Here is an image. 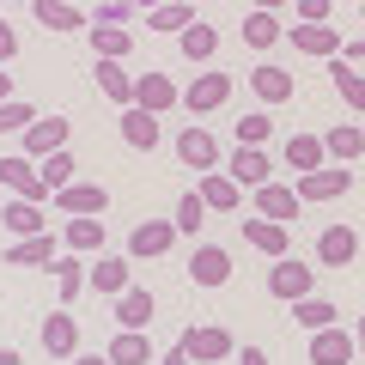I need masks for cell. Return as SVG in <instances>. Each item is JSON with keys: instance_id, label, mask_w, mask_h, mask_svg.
Instances as JSON below:
<instances>
[{"instance_id": "28", "label": "cell", "mask_w": 365, "mask_h": 365, "mask_svg": "<svg viewBox=\"0 0 365 365\" xmlns=\"http://www.w3.org/2000/svg\"><path fill=\"white\" fill-rule=\"evenodd\" d=\"M110 365H153V341H146V329H116V341H110Z\"/></svg>"}, {"instance_id": "55", "label": "cell", "mask_w": 365, "mask_h": 365, "mask_svg": "<svg viewBox=\"0 0 365 365\" xmlns=\"http://www.w3.org/2000/svg\"><path fill=\"white\" fill-rule=\"evenodd\" d=\"M359 13H365V0H359Z\"/></svg>"}, {"instance_id": "24", "label": "cell", "mask_w": 365, "mask_h": 365, "mask_svg": "<svg viewBox=\"0 0 365 365\" xmlns=\"http://www.w3.org/2000/svg\"><path fill=\"white\" fill-rule=\"evenodd\" d=\"M329 86L341 91V104L347 110H365V67L341 61V55H329Z\"/></svg>"}, {"instance_id": "12", "label": "cell", "mask_w": 365, "mask_h": 365, "mask_svg": "<svg viewBox=\"0 0 365 365\" xmlns=\"http://www.w3.org/2000/svg\"><path fill=\"white\" fill-rule=\"evenodd\" d=\"M177 237H182L177 220H146V225H134V232H128V256L134 262H153V256H165Z\"/></svg>"}, {"instance_id": "18", "label": "cell", "mask_w": 365, "mask_h": 365, "mask_svg": "<svg viewBox=\"0 0 365 365\" xmlns=\"http://www.w3.org/2000/svg\"><path fill=\"white\" fill-rule=\"evenodd\" d=\"M244 244H256L268 262H280V256L292 250V237H287V225H280V220H262V213H250V220H244Z\"/></svg>"}, {"instance_id": "31", "label": "cell", "mask_w": 365, "mask_h": 365, "mask_svg": "<svg viewBox=\"0 0 365 365\" xmlns=\"http://www.w3.org/2000/svg\"><path fill=\"white\" fill-rule=\"evenodd\" d=\"M323 153H329V165H353V158L365 153V128H353V122L329 128V134H323Z\"/></svg>"}, {"instance_id": "36", "label": "cell", "mask_w": 365, "mask_h": 365, "mask_svg": "<svg viewBox=\"0 0 365 365\" xmlns=\"http://www.w3.org/2000/svg\"><path fill=\"white\" fill-rule=\"evenodd\" d=\"M292 323H299L304 335H317V329H329V323H335V304H329V299H311V292H304V299L292 304Z\"/></svg>"}, {"instance_id": "33", "label": "cell", "mask_w": 365, "mask_h": 365, "mask_svg": "<svg viewBox=\"0 0 365 365\" xmlns=\"http://www.w3.org/2000/svg\"><path fill=\"white\" fill-rule=\"evenodd\" d=\"M128 262H134V256H98V262H91V287L110 292V299L128 292Z\"/></svg>"}, {"instance_id": "21", "label": "cell", "mask_w": 365, "mask_h": 365, "mask_svg": "<svg viewBox=\"0 0 365 365\" xmlns=\"http://www.w3.org/2000/svg\"><path fill=\"white\" fill-rule=\"evenodd\" d=\"M134 104L153 110V116H165L170 104H182V91L170 86V73H140V79H134Z\"/></svg>"}, {"instance_id": "42", "label": "cell", "mask_w": 365, "mask_h": 365, "mask_svg": "<svg viewBox=\"0 0 365 365\" xmlns=\"http://www.w3.org/2000/svg\"><path fill=\"white\" fill-rule=\"evenodd\" d=\"M31 122H37V110H31L25 98H6V104H0V140H6V134H25Z\"/></svg>"}, {"instance_id": "6", "label": "cell", "mask_w": 365, "mask_h": 365, "mask_svg": "<svg viewBox=\"0 0 365 365\" xmlns=\"http://www.w3.org/2000/svg\"><path fill=\"white\" fill-rule=\"evenodd\" d=\"M225 98H232V79L213 73V67H207V73H195L189 86H182V110H189V116H213Z\"/></svg>"}, {"instance_id": "39", "label": "cell", "mask_w": 365, "mask_h": 365, "mask_svg": "<svg viewBox=\"0 0 365 365\" xmlns=\"http://www.w3.org/2000/svg\"><path fill=\"white\" fill-rule=\"evenodd\" d=\"M170 220H177V232H182V237H195V232H201V220H207V201H201V189L177 195V213H170Z\"/></svg>"}, {"instance_id": "43", "label": "cell", "mask_w": 365, "mask_h": 365, "mask_svg": "<svg viewBox=\"0 0 365 365\" xmlns=\"http://www.w3.org/2000/svg\"><path fill=\"white\" fill-rule=\"evenodd\" d=\"M134 13H140V6H128V0H98V6H91V25H128Z\"/></svg>"}, {"instance_id": "11", "label": "cell", "mask_w": 365, "mask_h": 365, "mask_svg": "<svg viewBox=\"0 0 365 365\" xmlns=\"http://www.w3.org/2000/svg\"><path fill=\"white\" fill-rule=\"evenodd\" d=\"M43 353L49 359H73V347H79V323H73V304H61V311H49L43 317Z\"/></svg>"}, {"instance_id": "44", "label": "cell", "mask_w": 365, "mask_h": 365, "mask_svg": "<svg viewBox=\"0 0 365 365\" xmlns=\"http://www.w3.org/2000/svg\"><path fill=\"white\" fill-rule=\"evenodd\" d=\"M292 6H299V19H311V25H329V6H335V0H292Z\"/></svg>"}, {"instance_id": "7", "label": "cell", "mask_w": 365, "mask_h": 365, "mask_svg": "<svg viewBox=\"0 0 365 365\" xmlns=\"http://www.w3.org/2000/svg\"><path fill=\"white\" fill-rule=\"evenodd\" d=\"M55 207H61L67 220H104L110 189H98V182H67V189H55Z\"/></svg>"}, {"instance_id": "1", "label": "cell", "mask_w": 365, "mask_h": 365, "mask_svg": "<svg viewBox=\"0 0 365 365\" xmlns=\"http://www.w3.org/2000/svg\"><path fill=\"white\" fill-rule=\"evenodd\" d=\"M0 189H6V195H25V201H49V182H43L37 158H25V153L0 158Z\"/></svg>"}, {"instance_id": "16", "label": "cell", "mask_w": 365, "mask_h": 365, "mask_svg": "<svg viewBox=\"0 0 365 365\" xmlns=\"http://www.w3.org/2000/svg\"><path fill=\"white\" fill-rule=\"evenodd\" d=\"M353 256H359V232L353 225H323L317 232V262L323 268H347Z\"/></svg>"}, {"instance_id": "4", "label": "cell", "mask_w": 365, "mask_h": 365, "mask_svg": "<svg viewBox=\"0 0 365 365\" xmlns=\"http://www.w3.org/2000/svg\"><path fill=\"white\" fill-rule=\"evenodd\" d=\"M182 347H189L195 365H220L237 341H232V329H220V323H189V329H182Z\"/></svg>"}, {"instance_id": "34", "label": "cell", "mask_w": 365, "mask_h": 365, "mask_svg": "<svg viewBox=\"0 0 365 365\" xmlns=\"http://www.w3.org/2000/svg\"><path fill=\"white\" fill-rule=\"evenodd\" d=\"M86 37H91V49H98V61H122V55L134 49V37H128V25H91Z\"/></svg>"}, {"instance_id": "17", "label": "cell", "mask_w": 365, "mask_h": 365, "mask_svg": "<svg viewBox=\"0 0 365 365\" xmlns=\"http://www.w3.org/2000/svg\"><path fill=\"white\" fill-rule=\"evenodd\" d=\"M177 158H182L189 170H220V140H213V134L195 122V128L177 134Z\"/></svg>"}, {"instance_id": "45", "label": "cell", "mask_w": 365, "mask_h": 365, "mask_svg": "<svg viewBox=\"0 0 365 365\" xmlns=\"http://www.w3.org/2000/svg\"><path fill=\"white\" fill-rule=\"evenodd\" d=\"M13 55H19V31H13V25H6V19H0V67L13 61Z\"/></svg>"}, {"instance_id": "35", "label": "cell", "mask_w": 365, "mask_h": 365, "mask_svg": "<svg viewBox=\"0 0 365 365\" xmlns=\"http://www.w3.org/2000/svg\"><path fill=\"white\" fill-rule=\"evenodd\" d=\"M79 287H91V274L79 268V250H73V256H55V299L73 304V299H79Z\"/></svg>"}, {"instance_id": "9", "label": "cell", "mask_w": 365, "mask_h": 365, "mask_svg": "<svg viewBox=\"0 0 365 365\" xmlns=\"http://www.w3.org/2000/svg\"><path fill=\"white\" fill-rule=\"evenodd\" d=\"M61 237H49V232H37V237H13V244L0 250V262L6 268H55V256H61Z\"/></svg>"}, {"instance_id": "47", "label": "cell", "mask_w": 365, "mask_h": 365, "mask_svg": "<svg viewBox=\"0 0 365 365\" xmlns=\"http://www.w3.org/2000/svg\"><path fill=\"white\" fill-rule=\"evenodd\" d=\"M341 61H353V67H365V31L353 43H341Z\"/></svg>"}, {"instance_id": "46", "label": "cell", "mask_w": 365, "mask_h": 365, "mask_svg": "<svg viewBox=\"0 0 365 365\" xmlns=\"http://www.w3.org/2000/svg\"><path fill=\"white\" fill-rule=\"evenodd\" d=\"M158 365H195V359H189V347H182V341H170V347L158 353Z\"/></svg>"}, {"instance_id": "14", "label": "cell", "mask_w": 365, "mask_h": 365, "mask_svg": "<svg viewBox=\"0 0 365 365\" xmlns=\"http://www.w3.org/2000/svg\"><path fill=\"white\" fill-rule=\"evenodd\" d=\"M195 189H201V201H207L213 213H232L237 201H250V189L232 177V170H201V182H195Z\"/></svg>"}, {"instance_id": "2", "label": "cell", "mask_w": 365, "mask_h": 365, "mask_svg": "<svg viewBox=\"0 0 365 365\" xmlns=\"http://www.w3.org/2000/svg\"><path fill=\"white\" fill-rule=\"evenodd\" d=\"M67 140H73V122L67 116H37L25 134H19V153L25 158H49V153H61Z\"/></svg>"}, {"instance_id": "23", "label": "cell", "mask_w": 365, "mask_h": 365, "mask_svg": "<svg viewBox=\"0 0 365 365\" xmlns=\"http://www.w3.org/2000/svg\"><path fill=\"white\" fill-rule=\"evenodd\" d=\"M250 91L262 98V110H274V104H287V98H292V73H287V67H274V61H262L256 73H250Z\"/></svg>"}, {"instance_id": "19", "label": "cell", "mask_w": 365, "mask_h": 365, "mask_svg": "<svg viewBox=\"0 0 365 365\" xmlns=\"http://www.w3.org/2000/svg\"><path fill=\"white\" fill-rule=\"evenodd\" d=\"M225 170H232L244 189H256V182H268V177H274V158H268V146H232Z\"/></svg>"}, {"instance_id": "54", "label": "cell", "mask_w": 365, "mask_h": 365, "mask_svg": "<svg viewBox=\"0 0 365 365\" xmlns=\"http://www.w3.org/2000/svg\"><path fill=\"white\" fill-rule=\"evenodd\" d=\"M353 341H359V353H365V323H359V329H353Z\"/></svg>"}, {"instance_id": "38", "label": "cell", "mask_w": 365, "mask_h": 365, "mask_svg": "<svg viewBox=\"0 0 365 365\" xmlns=\"http://www.w3.org/2000/svg\"><path fill=\"white\" fill-rule=\"evenodd\" d=\"M274 140V110H250L237 116V146H268Z\"/></svg>"}, {"instance_id": "26", "label": "cell", "mask_w": 365, "mask_h": 365, "mask_svg": "<svg viewBox=\"0 0 365 365\" xmlns=\"http://www.w3.org/2000/svg\"><path fill=\"white\" fill-rule=\"evenodd\" d=\"M0 220H6V232H13V237H37L43 232V201L13 195V201H0Z\"/></svg>"}, {"instance_id": "15", "label": "cell", "mask_w": 365, "mask_h": 365, "mask_svg": "<svg viewBox=\"0 0 365 365\" xmlns=\"http://www.w3.org/2000/svg\"><path fill=\"white\" fill-rule=\"evenodd\" d=\"M31 13H37L43 31H61V37H73V31H91V13H79L73 0H31Z\"/></svg>"}, {"instance_id": "27", "label": "cell", "mask_w": 365, "mask_h": 365, "mask_svg": "<svg viewBox=\"0 0 365 365\" xmlns=\"http://www.w3.org/2000/svg\"><path fill=\"white\" fill-rule=\"evenodd\" d=\"M122 140H128L134 153H153V146H158V116L140 110V104H128V110H122Z\"/></svg>"}, {"instance_id": "20", "label": "cell", "mask_w": 365, "mask_h": 365, "mask_svg": "<svg viewBox=\"0 0 365 365\" xmlns=\"http://www.w3.org/2000/svg\"><path fill=\"white\" fill-rule=\"evenodd\" d=\"M153 311H158V299H153V292H140V287H128V292H116V299H110L116 329H146V323H153Z\"/></svg>"}, {"instance_id": "49", "label": "cell", "mask_w": 365, "mask_h": 365, "mask_svg": "<svg viewBox=\"0 0 365 365\" xmlns=\"http://www.w3.org/2000/svg\"><path fill=\"white\" fill-rule=\"evenodd\" d=\"M237 365H268V353H262V347H244V353H237Z\"/></svg>"}, {"instance_id": "25", "label": "cell", "mask_w": 365, "mask_h": 365, "mask_svg": "<svg viewBox=\"0 0 365 365\" xmlns=\"http://www.w3.org/2000/svg\"><path fill=\"white\" fill-rule=\"evenodd\" d=\"M146 25H153L158 37H182V31L195 25V0H158L153 13H146Z\"/></svg>"}, {"instance_id": "51", "label": "cell", "mask_w": 365, "mask_h": 365, "mask_svg": "<svg viewBox=\"0 0 365 365\" xmlns=\"http://www.w3.org/2000/svg\"><path fill=\"white\" fill-rule=\"evenodd\" d=\"M256 6L262 13H280V6H292V0H256Z\"/></svg>"}, {"instance_id": "13", "label": "cell", "mask_w": 365, "mask_h": 365, "mask_svg": "<svg viewBox=\"0 0 365 365\" xmlns=\"http://www.w3.org/2000/svg\"><path fill=\"white\" fill-rule=\"evenodd\" d=\"M353 359H359V341H353L347 329L329 323V329L311 335V365H353Z\"/></svg>"}, {"instance_id": "48", "label": "cell", "mask_w": 365, "mask_h": 365, "mask_svg": "<svg viewBox=\"0 0 365 365\" xmlns=\"http://www.w3.org/2000/svg\"><path fill=\"white\" fill-rule=\"evenodd\" d=\"M67 365H110V353H73Z\"/></svg>"}, {"instance_id": "8", "label": "cell", "mask_w": 365, "mask_h": 365, "mask_svg": "<svg viewBox=\"0 0 365 365\" xmlns=\"http://www.w3.org/2000/svg\"><path fill=\"white\" fill-rule=\"evenodd\" d=\"M250 201H256V213H262V220H280V225H292V220H299V207H304V201H299V189H287V182H256V189H250Z\"/></svg>"}, {"instance_id": "5", "label": "cell", "mask_w": 365, "mask_h": 365, "mask_svg": "<svg viewBox=\"0 0 365 365\" xmlns=\"http://www.w3.org/2000/svg\"><path fill=\"white\" fill-rule=\"evenodd\" d=\"M292 189H299V201H341V195H353V170L347 165H323V170H304Z\"/></svg>"}, {"instance_id": "30", "label": "cell", "mask_w": 365, "mask_h": 365, "mask_svg": "<svg viewBox=\"0 0 365 365\" xmlns=\"http://www.w3.org/2000/svg\"><path fill=\"white\" fill-rule=\"evenodd\" d=\"M280 158H287L299 177H304V170H323V165H329V153H323V140H317V134H292V140L280 146Z\"/></svg>"}, {"instance_id": "41", "label": "cell", "mask_w": 365, "mask_h": 365, "mask_svg": "<svg viewBox=\"0 0 365 365\" xmlns=\"http://www.w3.org/2000/svg\"><path fill=\"white\" fill-rule=\"evenodd\" d=\"M61 244H73V250H104V220H67Z\"/></svg>"}, {"instance_id": "52", "label": "cell", "mask_w": 365, "mask_h": 365, "mask_svg": "<svg viewBox=\"0 0 365 365\" xmlns=\"http://www.w3.org/2000/svg\"><path fill=\"white\" fill-rule=\"evenodd\" d=\"M0 365H19V347H0Z\"/></svg>"}, {"instance_id": "40", "label": "cell", "mask_w": 365, "mask_h": 365, "mask_svg": "<svg viewBox=\"0 0 365 365\" xmlns=\"http://www.w3.org/2000/svg\"><path fill=\"white\" fill-rule=\"evenodd\" d=\"M37 170H43V182H49V201H55V189H67L73 182V153H49V158H37Z\"/></svg>"}, {"instance_id": "50", "label": "cell", "mask_w": 365, "mask_h": 365, "mask_svg": "<svg viewBox=\"0 0 365 365\" xmlns=\"http://www.w3.org/2000/svg\"><path fill=\"white\" fill-rule=\"evenodd\" d=\"M6 98H19V86H13V73L0 67V104H6Z\"/></svg>"}, {"instance_id": "22", "label": "cell", "mask_w": 365, "mask_h": 365, "mask_svg": "<svg viewBox=\"0 0 365 365\" xmlns=\"http://www.w3.org/2000/svg\"><path fill=\"white\" fill-rule=\"evenodd\" d=\"M287 43L292 49H304V55H341V37H335V25H311V19H299V25L287 31Z\"/></svg>"}, {"instance_id": "10", "label": "cell", "mask_w": 365, "mask_h": 365, "mask_svg": "<svg viewBox=\"0 0 365 365\" xmlns=\"http://www.w3.org/2000/svg\"><path fill=\"white\" fill-rule=\"evenodd\" d=\"M189 280H195L201 292H220L225 280H232V256H225L220 244H195V256H189Z\"/></svg>"}, {"instance_id": "32", "label": "cell", "mask_w": 365, "mask_h": 365, "mask_svg": "<svg viewBox=\"0 0 365 365\" xmlns=\"http://www.w3.org/2000/svg\"><path fill=\"white\" fill-rule=\"evenodd\" d=\"M98 91H104L116 110L134 104V73H122V61H98Z\"/></svg>"}, {"instance_id": "29", "label": "cell", "mask_w": 365, "mask_h": 365, "mask_svg": "<svg viewBox=\"0 0 365 365\" xmlns=\"http://www.w3.org/2000/svg\"><path fill=\"white\" fill-rule=\"evenodd\" d=\"M237 31H244V43H250V49H274V43L287 37V25H280V13H262V6H250V19H244Z\"/></svg>"}, {"instance_id": "3", "label": "cell", "mask_w": 365, "mask_h": 365, "mask_svg": "<svg viewBox=\"0 0 365 365\" xmlns=\"http://www.w3.org/2000/svg\"><path fill=\"white\" fill-rule=\"evenodd\" d=\"M311 287H317V268H311V262H299V256H280L268 268V292H274V299H287V304H299Z\"/></svg>"}, {"instance_id": "37", "label": "cell", "mask_w": 365, "mask_h": 365, "mask_svg": "<svg viewBox=\"0 0 365 365\" xmlns=\"http://www.w3.org/2000/svg\"><path fill=\"white\" fill-rule=\"evenodd\" d=\"M182 55H189V61H213V49H220V31H213V25H201V19H195V25H189V31H182Z\"/></svg>"}, {"instance_id": "53", "label": "cell", "mask_w": 365, "mask_h": 365, "mask_svg": "<svg viewBox=\"0 0 365 365\" xmlns=\"http://www.w3.org/2000/svg\"><path fill=\"white\" fill-rule=\"evenodd\" d=\"M128 6H140V13H153V6H158V0H128Z\"/></svg>"}]
</instances>
